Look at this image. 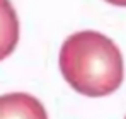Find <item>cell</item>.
Wrapping results in <instances>:
<instances>
[{"mask_svg":"<svg viewBox=\"0 0 126 119\" xmlns=\"http://www.w3.org/2000/svg\"><path fill=\"white\" fill-rule=\"evenodd\" d=\"M58 66L65 82L87 97H106L125 80V61L116 43L97 31H80L63 41Z\"/></svg>","mask_w":126,"mask_h":119,"instance_id":"cell-1","label":"cell"},{"mask_svg":"<svg viewBox=\"0 0 126 119\" xmlns=\"http://www.w3.org/2000/svg\"><path fill=\"white\" fill-rule=\"evenodd\" d=\"M0 119H48V114L34 95L10 92L0 95Z\"/></svg>","mask_w":126,"mask_h":119,"instance_id":"cell-2","label":"cell"},{"mask_svg":"<svg viewBox=\"0 0 126 119\" xmlns=\"http://www.w3.org/2000/svg\"><path fill=\"white\" fill-rule=\"evenodd\" d=\"M19 17L10 0H0V61L9 58L19 43Z\"/></svg>","mask_w":126,"mask_h":119,"instance_id":"cell-3","label":"cell"},{"mask_svg":"<svg viewBox=\"0 0 126 119\" xmlns=\"http://www.w3.org/2000/svg\"><path fill=\"white\" fill-rule=\"evenodd\" d=\"M106 2L111 5H116V7H126V0H106Z\"/></svg>","mask_w":126,"mask_h":119,"instance_id":"cell-4","label":"cell"},{"mask_svg":"<svg viewBox=\"0 0 126 119\" xmlns=\"http://www.w3.org/2000/svg\"><path fill=\"white\" fill-rule=\"evenodd\" d=\"M125 119H126V118H125Z\"/></svg>","mask_w":126,"mask_h":119,"instance_id":"cell-5","label":"cell"}]
</instances>
